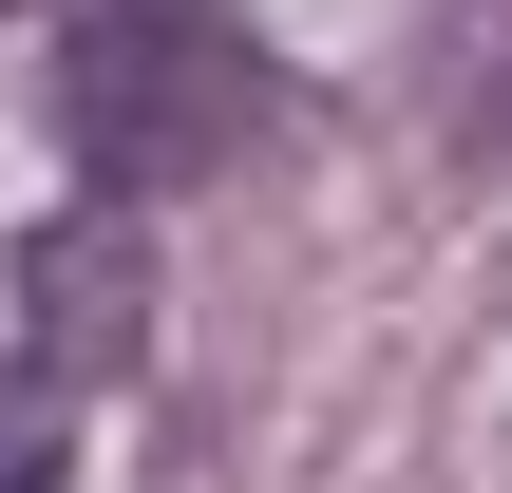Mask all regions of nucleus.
Segmentation results:
<instances>
[{"label": "nucleus", "instance_id": "39448f33", "mask_svg": "<svg viewBox=\"0 0 512 493\" xmlns=\"http://www.w3.org/2000/svg\"><path fill=\"white\" fill-rule=\"evenodd\" d=\"M0 19H19V0H0Z\"/></svg>", "mask_w": 512, "mask_h": 493}, {"label": "nucleus", "instance_id": "7ed1b4c3", "mask_svg": "<svg viewBox=\"0 0 512 493\" xmlns=\"http://www.w3.org/2000/svg\"><path fill=\"white\" fill-rule=\"evenodd\" d=\"M0 493H76V380L0 361Z\"/></svg>", "mask_w": 512, "mask_h": 493}, {"label": "nucleus", "instance_id": "f03ea898", "mask_svg": "<svg viewBox=\"0 0 512 493\" xmlns=\"http://www.w3.org/2000/svg\"><path fill=\"white\" fill-rule=\"evenodd\" d=\"M133 342H152V247H133V209L95 190V209H57V228L19 247V361L95 399Z\"/></svg>", "mask_w": 512, "mask_h": 493}, {"label": "nucleus", "instance_id": "f257e3e1", "mask_svg": "<svg viewBox=\"0 0 512 493\" xmlns=\"http://www.w3.org/2000/svg\"><path fill=\"white\" fill-rule=\"evenodd\" d=\"M57 133H76V171L114 209L190 190V171H228L266 133V57H247L228 0H95V38L57 57Z\"/></svg>", "mask_w": 512, "mask_h": 493}, {"label": "nucleus", "instance_id": "20e7f679", "mask_svg": "<svg viewBox=\"0 0 512 493\" xmlns=\"http://www.w3.org/2000/svg\"><path fill=\"white\" fill-rule=\"evenodd\" d=\"M456 152H512V0L456 19Z\"/></svg>", "mask_w": 512, "mask_h": 493}]
</instances>
